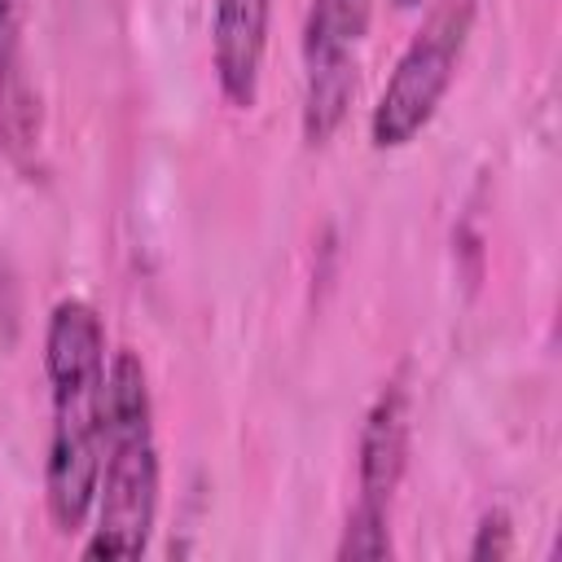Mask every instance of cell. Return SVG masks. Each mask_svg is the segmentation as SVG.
Here are the masks:
<instances>
[{"instance_id":"1","label":"cell","mask_w":562,"mask_h":562,"mask_svg":"<svg viewBox=\"0 0 562 562\" xmlns=\"http://www.w3.org/2000/svg\"><path fill=\"white\" fill-rule=\"evenodd\" d=\"M105 325L92 303L61 299L44 325V378H48V465L44 501L61 536L83 531L101 474L105 435Z\"/></svg>"},{"instance_id":"2","label":"cell","mask_w":562,"mask_h":562,"mask_svg":"<svg viewBox=\"0 0 562 562\" xmlns=\"http://www.w3.org/2000/svg\"><path fill=\"white\" fill-rule=\"evenodd\" d=\"M158 435L149 373L132 347H119L105 369V435L83 558H140L158 522Z\"/></svg>"},{"instance_id":"3","label":"cell","mask_w":562,"mask_h":562,"mask_svg":"<svg viewBox=\"0 0 562 562\" xmlns=\"http://www.w3.org/2000/svg\"><path fill=\"white\" fill-rule=\"evenodd\" d=\"M470 26H474V0H435L430 4V13L422 18L417 35L404 44V53L369 114L373 149H404L430 127V119L439 114V105L457 79Z\"/></svg>"},{"instance_id":"4","label":"cell","mask_w":562,"mask_h":562,"mask_svg":"<svg viewBox=\"0 0 562 562\" xmlns=\"http://www.w3.org/2000/svg\"><path fill=\"white\" fill-rule=\"evenodd\" d=\"M408 465V386L395 373L364 413L356 443V505L347 514L338 558H391V505Z\"/></svg>"},{"instance_id":"5","label":"cell","mask_w":562,"mask_h":562,"mask_svg":"<svg viewBox=\"0 0 562 562\" xmlns=\"http://www.w3.org/2000/svg\"><path fill=\"white\" fill-rule=\"evenodd\" d=\"M378 0H307L303 18V136L325 145L356 97L360 44Z\"/></svg>"},{"instance_id":"6","label":"cell","mask_w":562,"mask_h":562,"mask_svg":"<svg viewBox=\"0 0 562 562\" xmlns=\"http://www.w3.org/2000/svg\"><path fill=\"white\" fill-rule=\"evenodd\" d=\"M0 149L26 180L44 171V110L26 61L22 0H0Z\"/></svg>"},{"instance_id":"7","label":"cell","mask_w":562,"mask_h":562,"mask_svg":"<svg viewBox=\"0 0 562 562\" xmlns=\"http://www.w3.org/2000/svg\"><path fill=\"white\" fill-rule=\"evenodd\" d=\"M272 0H211V70L233 110L259 101Z\"/></svg>"},{"instance_id":"8","label":"cell","mask_w":562,"mask_h":562,"mask_svg":"<svg viewBox=\"0 0 562 562\" xmlns=\"http://www.w3.org/2000/svg\"><path fill=\"white\" fill-rule=\"evenodd\" d=\"M470 562H501L514 553V522L505 509H487L474 527V540H470Z\"/></svg>"},{"instance_id":"9","label":"cell","mask_w":562,"mask_h":562,"mask_svg":"<svg viewBox=\"0 0 562 562\" xmlns=\"http://www.w3.org/2000/svg\"><path fill=\"white\" fill-rule=\"evenodd\" d=\"M391 4H395V9H417L422 0H391Z\"/></svg>"}]
</instances>
